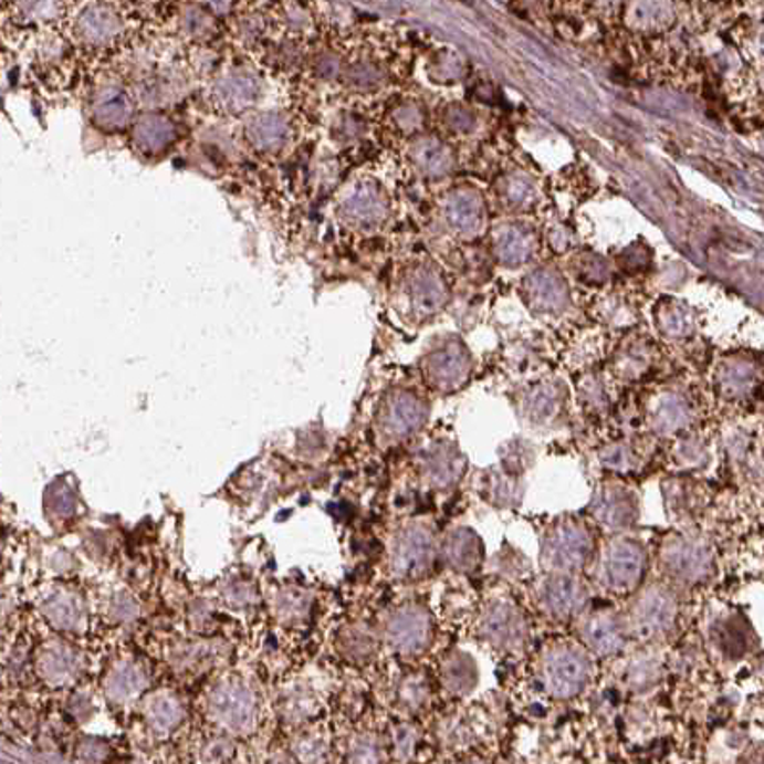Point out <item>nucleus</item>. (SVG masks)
<instances>
[{
  "label": "nucleus",
  "mask_w": 764,
  "mask_h": 764,
  "mask_svg": "<svg viewBox=\"0 0 764 764\" xmlns=\"http://www.w3.org/2000/svg\"><path fill=\"white\" fill-rule=\"evenodd\" d=\"M211 713L227 729L248 730L255 719V700L240 684H224L211 695Z\"/></svg>",
  "instance_id": "14"
},
{
  "label": "nucleus",
  "mask_w": 764,
  "mask_h": 764,
  "mask_svg": "<svg viewBox=\"0 0 764 764\" xmlns=\"http://www.w3.org/2000/svg\"><path fill=\"white\" fill-rule=\"evenodd\" d=\"M443 556L452 569L464 573L473 572L481 564L483 546L479 543L478 535L472 533L470 528H457L444 541Z\"/></svg>",
  "instance_id": "21"
},
{
  "label": "nucleus",
  "mask_w": 764,
  "mask_h": 764,
  "mask_svg": "<svg viewBox=\"0 0 764 764\" xmlns=\"http://www.w3.org/2000/svg\"><path fill=\"white\" fill-rule=\"evenodd\" d=\"M468 371H470L468 357L457 345L437 350L436 355L429 357L428 368H426L429 381L443 391L460 386L468 378Z\"/></svg>",
  "instance_id": "20"
},
{
  "label": "nucleus",
  "mask_w": 764,
  "mask_h": 764,
  "mask_svg": "<svg viewBox=\"0 0 764 764\" xmlns=\"http://www.w3.org/2000/svg\"><path fill=\"white\" fill-rule=\"evenodd\" d=\"M180 716H182V711L179 703L172 701L171 698H158L148 711V721L151 722V726L161 732L175 729L180 722Z\"/></svg>",
  "instance_id": "30"
},
{
  "label": "nucleus",
  "mask_w": 764,
  "mask_h": 764,
  "mask_svg": "<svg viewBox=\"0 0 764 764\" xmlns=\"http://www.w3.org/2000/svg\"><path fill=\"white\" fill-rule=\"evenodd\" d=\"M75 669H77V661L64 648L49 650L41 658V672L44 679L51 680L54 684H62L65 680L72 679Z\"/></svg>",
  "instance_id": "28"
},
{
  "label": "nucleus",
  "mask_w": 764,
  "mask_h": 764,
  "mask_svg": "<svg viewBox=\"0 0 764 764\" xmlns=\"http://www.w3.org/2000/svg\"><path fill=\"white\" fill-rule=\"evenodd\" d=\"M586 588L569 573H554L541 590V601L548 614L556 619H572L585 606Z\"/></svg>",
  "instance_id": "15"
},
{
  "label": "nucleus",
  "mask_w": 764,
  "mask_h": 764,
  "mask_svg": "<svg viewBox=\"0 0 764 764\" xmlns=\"http://www.w3.org/2000/svg\"><path fill=\"white\" fill-rule=\"evenodd\" d=\"M580 635H583L586 646L596 656L619 653L622 650V646H625V638H627L621 619L615 617L614 614H609V611L590 615L583 622Z\"/></svg>",
  "instance_id": "19"
},
{
  "label": "nucleus",
  "mask_w": 764,
  "mask_h": 764,
  "mask_svg": "<svg viewBox=\"0 0 764 764\" xmlns=\"http://www.w3.org/2000/svg\"><path fill=\"white\" fill-rule=\"evenodd\" d=\"M433 636V622L420 606L400 607L387 622V640L400 653H420L428 648Z\"/></svg>",
  "instance_id": "12"
},
{
  "label": "nucleus",
  "mask_w": 764,
  "mask_h": 764,
  "mask_svg": "<svg viewBox=\"0 0 764 764\" xmlns=\"http://www.w3.org/2000/svg\"><path fill=\"white\" fill-rule=\"evenodd\" d=\"M664 572L684 583H700L713 572V552L698 538L677 536L663 548Z\"/></svg>",
  "instance_id": "8"
},
{
  "label": "nucleus",
  "mask_w": 764,
  "mask_h": 764,
  "mask_svg": "<svg viewBox=\"0 0 764 764\" xmlns=\"http://www.w3.org/2000/svg\"><path fill=\"white\" fill-rule=\"evenodd\" d=\"M593 512L604 527L619 531L635 523L638 507H636L635 496L627 489L607 485L596 493Z\"/></svg>",
  "instance_id": "17"
},
{
  "label": "nucleus",
  "mask_w": 764,
  "mask_h": 764,
  "mask_svg": "<svg viewBox=\"0 0 764 764\" xmlns=\"http://www.w3.org/2000/svg\"><path fill=\"white\" fill-rule=\"evenodd\" d=\"M646 554L642 546L629 538H615L604 548L600 579L609 590L629 593L642 579Z\"/></svg>",
  "instance_id": "6"
},
{
  "label": "nucleus",
  "mask_w": 764,
  "mask_h": 764,
  "mask_svg": "<svg viewBox=\"0 0 764 764\" xmlns=\"http://www.w3.org/2000/svg\"><path fill=\"white\" fill-rule=\"evenodd\" d=\"M129 15L122 0H91L73 12L67 39L85 54H106L127 41Z\"/></svg>",
  "instance_id": "1"
},
{
  "label": "nucleus",
  "mask_w": 764,
  "mask_h": 764,
  "mask_svg": "<svg viewBox=\"0 0 764 764\" xmlns=\"http://www.w3.org/2000/svg\"><path fill=\"white\" fill-rule=\"evenodd\" d=\"M653 428L661 433H672L690 422V408L677 395H663L653 408Z\"/></svg>",
  "instance_id": "24"
},
{
  "label": "nucleus",
  "mask_w": 764,
  "mask_h": 764,
  "mask_svg": "<svg viewBox=\"0 0 764 764\" xmlns=\"http://www.w3.org/2000/svg\"><path fill=\"white\" fill-rule=\"evenodd\" d=\"M436 556V543L431 531L423 525H412L395 538L391 567L399 577H420L428 572Z\"/></svg>",
  "instance_id": "11"
},
{
  "label": "nucleus",
  "mask_w": 764,
  "mask_h": 764,
  "mask_svg": "<svg viewBox=\"0 0 764 764\" xmlns=\"http://www.w3.org/2000/svg\"><path fill=\"white\" fill-rule=\"evenodd\" d=\"M559 410H562V395L554 386L536 387L525 402V412L531 418V422L535 423L551 422L552 418L559 415Z\"/></svg>",
  "instance_id": "25"
},
{
  "label": "nucleus",
  "mask_w": 764,
  "mask_h": 764,
  "mask_svg": "<svg viewBox=\"0 0 764 764\" xmlns=\"http://www.w3.org/2000/svg\"><path fill=\"white\" fill-rule=\"evenodd\" d=\"M243 140L258 156L274 158L286 150L292 138V123L284 112H258L245 115Z\"/></svg>",
  "instance_id": "9"
},
{
  "label": "nucleus",
  "mask_w": 764,
  "mask_h": 764,
  "mask_svg": "<svg viewBox=\"0 0 764 764\" xmlns=\"http://www.w3.org/2000/svg\"><path fill=\"white\" fill-rule=\"evenodd\" d=\"M590 679V663L573 646H556L543 663V684L557 700H569L585 688Z\"/></svg>",
  "instance_id": "5"
},
{
  "label": "nucleus",
  "mask_w": 764,
  "mask_h": 764,
  "mask_svg": "<svg viewBox=\"0 0 764 764\" xmlns=\"http://www.w3.org/2000/svg\"><path fill=\"white\" fill-rule=\"evenodd\" d=\"M527 240L520 234V232H510L507 240H502V255L510 261V259H523L527 253Z\"/></svg>",
  "instance_id": "33"
},
{
  "label": "nucleus",
  "mask_w": 764,
  "mask_h": 764,
  "mask_svg": "<svg viewBox=\"0 0 764 764\" xmlns=\"http://www.w3.org/2000/svg\"><path fill=\"white\" fill-rule=\"evenodd\" d=\"M481 630L485 635L486 640L502 648V650H512L522 646L527 635V625L520 609H515L512 604H493L486 609L481 621Z\"/></svg>",
  "instance_id": "13"
},
{
  "label": "nucleus",
  "mask_w": 764,
  "mask_h": 764,
  "mask_svg": "<svg viewBox=\"0 0 764 764\" xmlns=\"http://www.w3.org/2000/svg\"><path fill=\"white\" fill-rule=\"evenodd\" d=\"M65 12V0H8L10 22L25 31H46Z\"/></svg>",
  "instance_id": "18"
},
{
  "label": "nucleus",
  "mask_w": 764,
  "mask_h": 764,
  "mask_svg": "<svg viewBox=\"0 0 764 764\" xmlns=\"http://www.w3.org/2000/svg\"><path fill=\"white\" fill-rule=\"evenodd\" d=\"M753 370H750V366L737 365L726 366V370L722 371V389L729 395H742L745 391H750V387H753Z\"/></svg>",
  "instance_id": "31"
},
{
  "label": "nucleus",
  "mask_w": 764,
  "mask_h": 764,
  "mask_svg": "<svg viewBox=\"0 0 764 764\" xmlns=\"http://www.w3.org/2000/svg\"><path fill=\"white\" fill-rule=\"evenodd\" d=\"M138 102L130 86L117 81H104L94 86L86 102V114L96 129L107 135L129 133L138 115Z\"/></svg>",
  "instance_id": "4"
},
{
  "label": "nucleus",
  "mask_w": 764,
  "mask_h": 764,
  "mask_svg": "<svg viewBox=\"0 0 764 764\" xmlns=\"http://www.w3.org/2000/svg\"><path fill=\"white\" fill-rule=\"evenodd\" d=\"M604 462H606L609 468H614V470H622V468L629 465V454H627V450L621 449V447H615V449L607 450Z\"/></svg>",
  "instance_id": "34"
},
{
  "label": "nucleus",
  "mask_w": 764,
  "mask_h": 764,
  "mask_svg": "<svg viewBox=\"0 0 764 764\" xmlns=\"http://www.w3.org/2000/svg\"><path fill=\"white\" fill-rule=\"evenodd\" d=\"M143 685V672L138 671L133 664H122L107 679V692H109L114 700H127L130 695H135Z\"/></svg>",
  "instance_id": "29"
},
{
  "label": "nucleus",
  "mask_w": 764,
  "mask_h": 764,
  "mask_svg": "<svg viewBox=\"0 0 764 764\" xmlns=\"http://www.w3.org/2000/svg\"><path fill=\"white\" fill-rule=\"evenodd\" d=\"M478 206L473 203V200H468V198H458V200L450 206L452 221H454L457 227H462V229L473 227V222H478Z\"/></svg>",
  "instance_id": "32"
},
{
  "label": "nucleus",
  "mask_w": 764,
  "mask_h": 764,
  "mask_svg": "<svg viewBox=\"0 0 764 764\" xmlns=\"http://www.w3.org/2000/svg\"><path fill=\"white\" fill-rule=\"evenodd\" d=\"M443 679L450 688V692L468 693L472 692L473 684H475V667H473L470 658L457 653L454 658H450L443 667Z\"/></svg>",
  "instance_id": "27"
},
{
  "label": "nucleus",
  "mask_w": 764,
  "mask_h": 764,
  "mask_svg": "<svg viewBox=\"0 0 764 764\" xmlns=\"http://www.w3.org/2000/svg\"><path fill=\"white\" fill-rule=\"evenodd\" d=\"M464 457L450 444H437L429 450L426 458V475L437 486H449L457 483L464 473Z\"/></svg>",
  "instance_id": "22"
},
{
  "label": "nucleus",
  "mask_w": 764,
  "mask_h": 764,
  "mask_svg": "<svg viewBox=\"0 0 764 764\" xmlns=\"http://www.w3.org/2000/svg\"><path fill=\"white\" fill-rule=\"evenodd\" d=\"M677 611L679 607L674 596L667 588L651 586L632 606V629L646 638L667 635L674 627Z\"/></svg>",
  "instance_id": "10"
},
{
  "label": "nucleus",
  "mask_w": 764,
  "mask_h": 764,
  "mask_svg": "<svg viewBox=\"0 0 764 764\" xmlns=\"http://www.w3.org/2000/svg\"><path fill=\"white\" fill-rule=\"evenodd\" d=\"M263 83L255 70L245 65H232L214 72L209 83L208 101L214 112L224 117H245L258 106Z\"/></svg>",
  "instance_id": "2"
},
{
  "label": "nucleus",
  "mask_w": 764,
  "mask_h": 764,
  "mask_svg": "<svg viewBox=\"0 0 764 764\" xmlns=\"http://www.w3.org/2000/svg\"><path fill=\"white\" fill-rule=\"evenodd\" d=\"M593 554V535L585 523L567 517L554 523L544 535L543 564L554 573L579 569Z\"/></svg>",
  "instance_id": "3"
},
{
  "label": "nucleus",
  "mask_w": 764,
  "mask_h": 764,
  "mask_svg": "<svg viewBox=\"0 0 764 764\" xmlns=\"http://www.w3.org/2000/svg\"><path fill=\"white\" fill-rule=\"evenodd\" d=\"M46 617L51 619L60 629H75L83 619V609L77 598H73L70 594H62V596H54L46 601L44 606Z\"/></svg>",
  "instance_id": "26"
},
{
  "label": "nucleus",
  "mask_w": 764,
  "mask_h": 764,
  "mask_svg": "<svg viewBox=\"0 0 764 764\" xmlns=\"http://www.w3.org/2000/svg\"><path fill=\"white\" fill-rule=\"evenodd\" d=\"M130 146L146 159L161 158L179 143V122L172 115L151 109L135 117L129 129Z\"/></svg>",
  "instance_id": "7"
},
{
  "label": "nucleus",
  "mask_w": 764,
  "mask_h": 764,
  "mask_svg": "<svg viewBox=\"0 0 764 764\" xmlns=\"http://www.w3.org/2000/svg\"><path fill=\"white\" fill-rule=\"evenodd\" d=\"M426 422V405L422 400L410 394H397L387 400L384 415H381V428L386 436L402 439L412 436L422 428Z\"/></svg>",
  "instance_id": "16"
},
{
  "label": "nucleus",
  "mask_w": 764,
  "mask_h": 764,
  "mask_svg": "<svg viewBox=\"0 0 764 764\" xmlns=\"http://www.w3.org/2000/svg\"><path fill=\"white\" fill-rule=\"evenodd\" d=\"M342 213L355 224H374L384 214V200L376 188L360 185L343 201Z\"/></svg>",
  "instance_id": "23"
}]
</instances>
